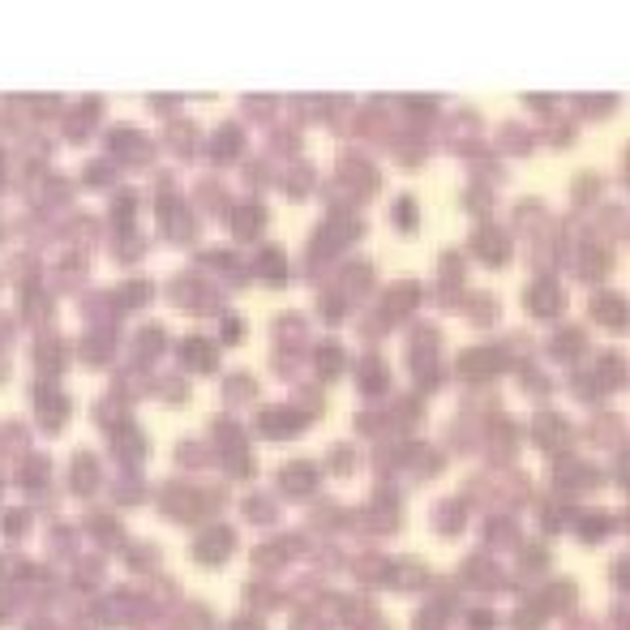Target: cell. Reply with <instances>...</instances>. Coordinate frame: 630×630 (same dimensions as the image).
<instances>
[{
  "mask_svg": "<svg viewBox=\"0 0 630 630\" xmlns=\"http://www.w3.org/2000/svg\"><path fill=\"white\" fill-rule=\"evenodd\" d=\"M476 245H481L485 261H493V266L502 261V240H498V232H481V236H476Z\"/></svg>",
  "mask_w": 630,
  "mask_h": 630,
  "instance_id": "obj_8",
  "label": "cell"
},
{
  "mask_svg": "<svg viewBox=\"0 0 630 630\" xmlns=\"http://www.w3.org/2000/svg\"><path fill=\"white\" fill-rule=\"evenodd\" d=\"M596 313H600V318H609V322H622V300L600 296V300H596Z\"/></svg>",
  "mask_w": 630,
  "mask_h": 630,
  "instance_id": "obj_11",
  "label": "cell"
},
{
  "mask_svg": "<svg viewBox=\"0 0 630 630\" xmlns=\"http://www.w3.org/2000/svg\"><path fill=\"white\" fill-rule=\"evenodd\" d=\"M557 304H562V300H557V288H553V283H536L532 296H528V309H532V313H553Z\"/></svg>",
  "mask_w": 630,
  "mask_h": 630,
  "instance_id": "obj_4",
  "label": "cell"
},
{
  "mask_svg": "<svg viewBox=\"0 0 630 630\" xmlns=\"http://www.w3.org/2000/svg\"><path fill=\"white\" fill-rule=\"evenodd\" d=\"M343 369V352L339 347H322V378H335Z\"/></svg>",
  "mask_w": 630,
  "mask_h": 630,
  "instance_id": "obj_10",
  "label": "cell"
},
{
  "mask_svg": "<svg viewBox=\"0 0 630 630\" xmlns=\"http://www.w3.org/2000/svg\"><path fill=\"white\" fill-rule=\"evenodd\" d=\"M493 369H502V356H498V352H467V356H463V373H467V378H485V373H493Z\"/></svg>",
  "mask_w": 630,
  "mask_h": 630,
  "instance_id": "obj_3",
  "label": "cell"
},
{
  "mask_svg": "<svg viewBox=\"0 0 630 630\" xmlns=\"http://www.w3.org/2000/svg\"><path fill=\"white\" fill-rule=\"evenodd\" d=\"M570 433H566V425L557 416H549V420H541V442H549V446H562Z\"/></svg>",
  "mask_w": 630,
  "mask_h": 630,
  "instance_id": "obj_5",
  "label": "cell"
},
{
  "mask_svg": "<svg viewBox=\"0 0 630 630\" xmlns=\"http://www.w3.org/2000/svg\"><path fill=\"white\" fill-rule=\"evenodd\" d=\"M257 219H261V210H257V206L240 210V215H236V232H240V236H253V232H257Z\"/></svg>",
  "mask_w": 630,
  "mask_h": 630,
  "instance_id": "obj_9",
  "label": "cell"
},
{
  "mask_svg": "<svg viewBox=\"0 0 630 630\" xmlns=\"http://www.w3.org/2000/svg\"><path fill=\"white\" fill-rule=\"evenodd\" d=\"M283 489H313V467H288Z\"/></svg>",
  "mask_w": 630,
  "mask_h": 630,
  "instance_id": "obj_7",
  "label": "cell"
},
{
  "mask_svg": "<svg viewBox=\"0 0 630 630\" xmlns=\"http://www.w3.org/2000/svg\"><path fill=\"white\" fill-rule=\"evenodd\" d=\"M412 300H416V288H412V283H407V288H395V296H390V309L399 313V309H403V304H412Z\"/></svg>",
  "mask_w": 630,
  "mask_h": 630,
  "instance_id": "obj_12",
  "label": "cell"
},
{
  "mask_svg": "<svg viewBox=\"0 0 630 630\" xmlns=\"http://www.w3.org/2000/svg\"><path fill=\"white\" fill-rule=\"evenodd\" d=\"M189 364L193 369H215V352H210V343H189Z\"/></svg>",
  "mask_w": 630,
  "mask_h": 630,
  "instance_id": "obj_6",
  "label": "cell"
},
{
  "mask_svg": "<svg viewBox=\"0 0 630 630\" xmlns=\"http://www.w3.org/2000/svg\"><path fill=\"white\" fill-rule=\"evenodd\" d=\"M236 630H257V622H236Z\"/></svg>",
  "mask_w": 630,
  "mask_h": 630,
  "instance_id": "obj_14",
  "label": "cell"
},
{
  "mask_svg": "<svg viewBox=\"0 0 630 630\" xmlns=\"http://www.w3.org/2000/svg\"><path fill=\"white\" fill-rule=\"evenodd\" d=\"M261 429H266V438H292L300 429V416L296 412H266L261 416Z\"/></svg>",
  "mask_w": 630,
  "mask_h": 630,
  "instance_id": "obj_2",
  "label": "cell"
},
{
  "mask_svg": "<svg viewBox=\"0 0 630 630\" xmlns=\"http://www.w3.org/2000/svg\"><path fill=\"white\" fill-rule=\"evenodd\" d=\"M228 549H232V532H228V528H210V532L197 541V557H206V562L228 557Z\"/></svg>",
  "mask_w": 630,
  "mask_h": 630,
  "instance_id": "obj_1",
  "label": "cell"
},
{
  "mask_svg": "<svg viewBox=\"0 0 630 630\" xmlns=\"http://www.w3.org/2000/svg\"><path fill=\"white\" fill-rule=\"evenodd\" d=\"M399 219H403V228H412V219H416V206L412 202H399Z\"/></svg>",
  "mask_w": 630,
  "mask_h": 630,
  "instance_id": "obj_13",
  "label": "cell"
}]
</instances>
